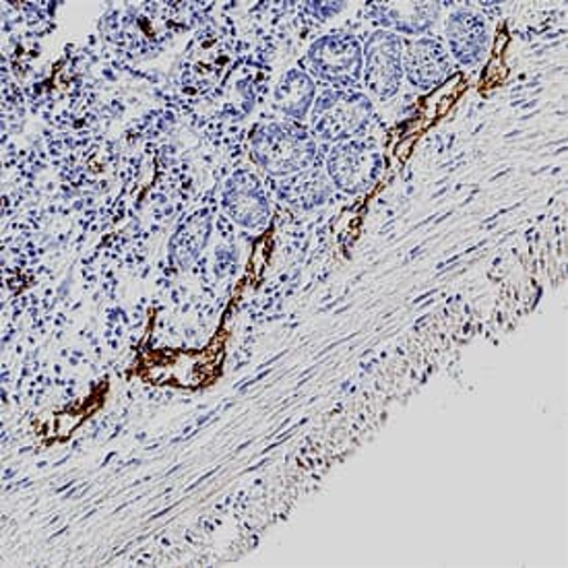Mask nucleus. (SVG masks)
Masks as SVG:
<instances>
[{
	"label": "nucleus",
	"mask_w": 568,
	"mask_h": 568,
	"mask_svg": "<svg viewBox=\"0 0 568 568\" xmlns=\"http://www.w3.org/2000/svg\"><path fill=\"white\" fill-rule=\"evenodd\" d=\"M311 119L314 135L333 143H344L368 126L373 119V102L359 91H323L314 100Z\"/></svg>",
	"instance_id": "nucleus-2"
},
{
	"label": "nucleus",
	"mask_w": 568,
	"mask_h": 568,
	"mask_svg": "<svg viewBox=\"0 0 568 568\" xmlns=\"http://www.w3.org/2000/svg\"><path fill=\"white\" fill-rule=\"evenodd\" d=\"M383 158L362 141H344L331 150L327 172L337 189L345 193H364L381 176Z\"/></svg>",
	"instance_id": "nucleus-5"
},
{
	"label": "nucleus",
	"mask_w": 568,
	"mask_h": 568,
	"mask_svg": "<svg viewBox=\"0 0 568 568\" xmlns=\"http://www.w3.org/2000/svg\"><path fill=\"white\" fill-rule=\"evenodd\" d=\"M316 85L306 71H287L275 88V105L292 119H304L314 105Z\"/></svg>",
	"instance_id": "nucleus-10"
},
{
	"label": "nucleus",
	"mask_w": 568,
	"mask_h": 568,
	"mask_svg": "<svg viewBox=\"0 0 568 568\" xmlns=\"http://www.w3.org/2000/svg\"><path fill=\"white\" fill-rule=\"evenodd\" d=\"M447 42H449V52L457 62H462L464 67L479 64L490 44L488 26L484 17L471 9L453 11L447 21Z\"/></svg>",
	"instance_id": "nucleus-7"
},
{
	"label": "nucleus",
	"mask_w": 568,
	"mask_h": 568,
	"mask_svg": "<svg viewBox=\"0 0 568 568\" xmlns=\"http://www.w3.org/2000/svg\"><path fill=\"white\" fill-rule=\"evenodd\" d=\"M251 158L270 176H290L311 170L316 143L298 122H267L253 131Z\"/></svg>",
	"instance_id": "nucleus-1"
},
{
	"label": "nucleus",
	"mask_w": 568,
	"mask_h": 568,
	"mask_svg": "<svg viewBox=\"0 0 568 568\" xmlns=\"http://www.w3.org/2000/svg\"><path fill=\"white\" fill-rule=\"evenodd\" d=\"M453 71L449 52L434 38H422L404 50V75L419 90L443 83Z\"/></svg>",
	"instance_id": "nucleus-8"
},
{
	"label": "nucleus",
	"mask_w": 568,
	"mask_h": 568,
	"mask_svg": "<svg viewBox=\"0 0 568 568\" xmlns=\"http://www.w3.org/2000/svg\"><path fill=\"white\" fill-rule=\"evenodd\" d=\"M308 62L314 75L345 90L358 85L364 69V54L356 38L345 33H331L318 38L311 45Z\"/></svg>",
	"instance_id": "nucleus-3"
},
{
	"label": "nucleus",
	"mask_w": 568,
	"mask_h": 568,
	"mask_svg": "<svg viewBox=\"0 0 568 568\" xmlns=\"http://www.w3.org/2000/svg\"><path fill=\"white\" fill-rule=\"evenodd\" d=\"M211 234L210 211H196L186 217L170 240V256L180 270H189L207 246Z\"/></svg>",
	"instance_id": "nucleus-9"
},
{
	"label": "nucleus",
	"mask_w": 568,
	"mask_h": 568,
	"mask_svg": "<svg viewBox=\"0 0 568 568\" xmlns=\"http://www.w3.org/2000/svg\"><path fill=\"white\" fill-rule=\"evenodd\" d=\"M364 83L376 98H393L404 81V42L397 33L374 31L362 50Z\"/></svg>",
	"instance_id": "nucleus-4"
},
{
	"label": "nucleus",
	"mask_w": 568,
	"mask_h": 568,
	"mask_svg": "<svg viewBox=\"0 0 568 568\" xmlns=\"http://www.w3.org/2000/svg\"><path fill=\"white\" fill-rule=\"evenodd\" d=\"M222 205L236 224L248 230H261L270 222V196L251 170H239L227 179Z\"/></svg>",
	"instance_id": "nucleus-6"
}]
</instances>
